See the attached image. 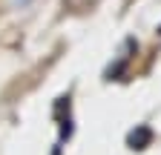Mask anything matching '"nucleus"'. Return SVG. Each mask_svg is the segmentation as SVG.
<instances>
[{"label":"nucleus","mask_w":161,"mask_h":155,"mask_svg":"<svg viewBox=\"0 0 161 155\" xmlns=\"http://www.w3.org/2000/svg\"><path fill=\"white\" fill-rule=\"evenodd\" d=\"M150 141H153V129H150V126H135V129L127 135V144H130L132 149H147Z\"/></svg>","instance_id":"nucleus-1"},{"label":"nucleus","mask_w":161,"mask_h":155,"mask_svg":"<svg viewBox=\"0 0 161 155\" xmlns=\"http://www.w3.org/2000/svg\"><path fill=\"white\" fill-rule=\"evenodd\" d=\"M158 35H161V26H158Z\"/></svg>","instance_id":"nucleus-2"}]
</instances>
